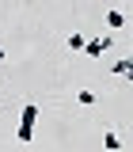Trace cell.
Instances as JSON below:
<instances>
[{"instance_id":"6da1fadb","label":"cell","mask_w":133,"mask_h":152,"mask_svg":"<svg viewBox=\"0 0 133 152\" xmlns=\"http://www.w3.org/2000/svg\"><path fill=\"white\" fill-rule=\"evenodd\" d=\"M38 114H42V107L38 103H23V110H19V129H15V141H34V122Z\"/></svg>"},{"instance_id":"7a4b0ae2","label":"cell","mask_w":133,"mask_h":152,"mask_svg":"<svg viewBox=\"0 0 133 152\" xmlns=\"http://www.w3.org/2000/svg\"><path fill=\"white\" fill-rule=\"evenodd\" d=\"M114 42H110V34H95V38H88V46H84V53L88 57H103L107 50H110Z\"/></svg>"},{"instance_id":"3957f363","label":"cell","mask_w":133,"mask_h":152,"mask_svg":"<svg viewBox=\"0 0 133 152\" xmlns=\"http://www.w3.org/2000/svg\"><path fill=\"white\" fill-rule=\"evenodd\" d=\"M114 76H122V80H133V57H122V61H114L110 65Z\"/></svg>"},{"instance_id":"277c9868","label":"cell","mask_w":133,"mask_h":152,"mask_svg":"<svg viewBox=\"0 0 133 152\" xmlns=\"http://www.w3.org/2000/svg\"><path fill=\"white\" fill-rule=\"evenodd\" d=\"M107 27H110V31H118V27H126V15H122L118 8H110V12H107Z\"/></svg>"},{"instance_id":"5b68a950","label":"cell","mask_w":133,"mask_h":152,"mask_svg":"<svg viewBox=\"0 0 133 152\" xmlns=\"http://www.w3.org/2000/svg\"><path fill=\"white\" fill-rule=\"evenodd\" d=\"M103 148H110V152H118V148H122V137H118V133H103Z\"/></svg>"},{"instance_id":"8992f818","label":"cell","mask_w":133,"mask_h":152,"mask_svg":"<svg viewBox=\"0 0 133 152\" xmlns=\"http://www.w3.org/2000/svg\"><path fill=\"white\" fill-rule=\"evenodd\" d=\"M76 103H80V107H95V91H88V88L76 91Z\"/></svg>"},{"instance_id":"52a82bcc","label":"cell","mask_w":133,"mask_h":152,"mask_svg":"<svg viewBox=\"0 0 133 152\" xmlns=\"http://www.w3.org/2000/svg\"><path fill=\"white\" fill-rule=\"evenodd\" d=\"M84 46H88V38H84V34H69V50H72V53H76V50H84Z\"/></svg>"},{"instance_id":"ba28073f","label":"cell","mask_w":133,"mask_h":152,"mask_svg":"<svg viewBox=\"0 0 133 152\" xmlns=\"http://www.w3.org/2000/svg\"><path fill=\"white\" fill-rule=\"evenodd\" d=\"M0 61H8V50H4V46H0Z\"/></svg>"}]
</instances>
